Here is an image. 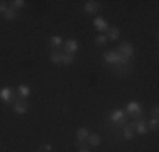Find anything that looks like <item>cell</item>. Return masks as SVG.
<instances>
[{"label":"cell","mask_w":159,"mask_h":152,"mask_svg":"<svg viewBox=\"0 0 159 152\" xmlns=\"http://www.w3.org/2000/svg\"><path fill=\"white\" fill-rule=\"evenodd\" d=\"M49 42H51V46L54 49H59V47H61V44H63V39L59 36H52L51 39H49Z\"/></svg>","instance_id":"obj_15"},{"label":"cell","mask_w":159,"mask_h":152,"mask_svg":"<svg viewBox=\"0 0 159 152\" xmlns=\"http://www.w3.org/2000/svg\"><path fill=\"white\" fill-rule=\"evenodd\" d=\"M49 61H51V63H54V64H59V63H61V52H58V51L51 52Z\"/></svg>","instance_id":"obj_18"},{"label":"cell","mask_w":159,"mask_h":152,"mask_svg":"<svg viewBox=\"0 0 159 152\" xmlns=\"http://www.w3.org/2000/svg\"><path fill=\"white\" fill-rule=\"evenodd\" d=\"M95 42H97L98 46H103L105 42H107V36H103V34H102V36H98V37H97V41H95Z\"/></svg>","instance_id":"obj_22"},{"label":"cell","mask_w":159,"mask_h":152,"mask_svg":"<svg viewBox=\"0 0 159 152\" xmlns=\"http://www.w3.org/2000/svg\"><path fill=\"white\" fill-rule=\"evenodd\" d=\"M88 144L90 145H93V147H97V145H100V142H102V139H100V135H97V134H93V135H88Z\"/></svg>","instance_id":"obj_14"},{"label":"cell","mask_w":159,"mask_h":152,"mask_svg":"<svg viewBox=\"0 0 159 152\" xmlns=\"http://www.w3.org/2000/svg\"><path fill=\"white\" fill-rule=\"evenodd\" d=\"M141 112H142V106L139 101H130V103L127 105V113L130 117H134V115H141Z\"/></svg>","instance_id":"obj_5"},{"label":"cell","mask_w":159,"mask_h":152,"mask_svg":"<svg viewBox=\"0 0 159 152\" xmlns=\"http://www.w3.org/2000/svg\"><path fill=\"white\" fill-rule=\"evenodd\" d=\"M12 90H10V88H2V90H0V100H2V101H10V100H12Z\"/></svg>","instance_id":"obj_10"},{"label":"cell","mask_w":159,"mask_h":152,"mask_svg":"<svg viewBox=\"0 0 159 152\" xmlns=\"http://www.w3.org/2000/svg\"><path fill=\"white\" fill-rule=\"evenodd\" d=\"M120 37V30L117 27H108V34H107V41H117Z\"/></svg>","instance_id":"obj_11"},{"label":"cell","mask_w":159,"mask_h":152,"mask_svg":"<svg viewBox=\"0 0 159 152\" xmlns=\"http://www.w3.org/2000/svg\"><path fill=\"white\" fill-rule=\"evenodd\" d=\"M157 125H159V120H157V117H154V118L151 120L149 123H147V128H151V130H156Z\"/></svg>","instance_id":"obj_21"},{"label":"cell","mask_w":159,"mask_h":152,"mask_svg":"<svg viewBox=\"0 0 159 152\" xmlns=\"http://www.w3.org/2000/svg\"><path fill=\"white\" fill-rule=\"evenodd\" d=\"M88 130L86 128H78V132H76V139H78V142H85L86 139H88Z\"/></svg>","instance_id":"obj_13"},{"label":"cell","mask_w":159,"mask_h":152,"mask_svg":"<svg viewBox=\"0 0 159 152\" xmlns=\"http://www.w3.org/2000/svg\"><path fill=\"white\" fill-rule=\"evenodd\" d=\"M157 113H159V108H157V105H154V108H152V115H154V117H157Z\"/></svg>","instance_id":"obj_24"},{"label":"cell","mask_w":159,"mask_h":152,"mask_svg":"<svg viewBox=\"0 0 159 152\" xmlns=\"http://www.w3.org/2000/svg\"><path fill=\"white\" fill-rule=\"evenodd\" d=\"M64 51H66V54H71L73 56L75 52L78 51V41L76 39H70L64 42Z\"/></svg>","instance_id":"obj_7"},{"label":"cell","mask_w":159,"mask_h":152,"mask_svg":"<svg viewBox=\"0 0 159 152\" xmlns=\"http://www.w3.org/2000/svg\"><path fill=\"white\" fill-rule=\"evenodd\" d=\"M73 59H75V56H71V54H66V52L61 54V63L63 64H71V63H73Z\"/></svg>","instance_id":"obj_20"},{"label":"cell","mask_w":159,"mask_h":152,"mask_svg":"<svg viewBox=\"0 0 159 152\" xmlns=\"http://www.w3.org/2000/svg\"><path fill=\"white\" fill-rule=\"evenodd\" d=\"M24 5H25V2H24V0H12V2H10V9H14V10L22 9Z\"/></svg>","instance_id":"obj_19"},{"label":"cell","mask_w":159,"mask_h":152,"mask_svg":"<svg viewBox=\"0 0 159 152\" xmlns=\"http://www.w3.org/2000/svg\"><path fill=\"white\" fill-rule=\"evenodd\" d=\"M19 95H20L22 98H27L29 95H31V88L25 86V85H20V86H19Z\"/></svg>","instance_id":"obj_17"},{"label":"cell","mask_w":159,"mask_h":152,"mask_svg":"<svg viewBox=\"0 0 159 152\" xmlns=\"http://www.w3.org/2000/svg\"><path fill=\"white\" fill-rule=\"evenodd\" d=\"M83 9H85L86 14H95L98 9H100V5H98V2H93V0H88V2H85V5H83Z\"/></svg>","instance_id":"obj_9"},{"label":"cell","mask_w":159,"mask_h":152,"mask_svg":"<svg viewBox=\"0 0 159 152\" xmlns=\"http://www.w3.org/2000/svg\"><path fill=\"white\" fill-rule=\"evenodd\" d=\"M93 25L97 27V30H100V32H105V30H108V24L105 19L102 17H95V20H93Z\"/></svg>","instance_id":"obj_8"},{"label":"cell","mask_w":159,"mask_h":152,"mask_svg":"<svg viewBox=\"0 0 159 152\" xmlns=\"http://www.w3.org/2000/svg\"><path fill=\"white\" fill-rule=\"evenodd\" d=\"M44 150H46V152H51L52 147H51V145H46V147H44Z\"/></svg>","instance_id":"obj_25"},{"label":"cell","mask_w":159,"mask_h":152,"mask_svg":"<svg viewBox=\"0 0 159 152\" xmlns=\"http://www.w3.org/2000/svg\"><path fill=\"white\" fill-rule=\"evenodd\" d=\"M134 128H132V125H124V139L125 140H130L132 137H134Z\"/></svg>","instance_id":"obj_12"},{"label":"cell","mask_w":159,"mask_h":152,"mask_svg":"<svg viewBox=\"0 0 159 152\" xmlns=\"http://www.w3.org/2000/svg\"><path fill=\"white\" fill-rule=\"evenodd\" d=\"M117 52H119L120 56H124V58L125 59H129L130 58L132 54H134V47H132V44H129V42H122L119 46V49H117Z\"/></svg>","instance_id":"obj_3"},{"label":"cell","mask_w":159,"mask_h":152,"mask_svg":"<svg viewBox=\"0 0 159 152\" xmlns=\"http://www.w3.org/2000/svg\"><path fill=\"white\" fill-rule=\"evenodd\" d=\"M16 17H17L16 10H14V9H10V7L5 10V14H3V19H5V20H16Z\"/></svg>","instance_id":"obj_16"},{"label":"cell","mask_w":159,"mask_h":152,"mask_svg":"<svg viewBox=\"0 0 159 152\" xmlns=\"http://www.w3.org/2000/svg\"><path fill=\"white\" fill-rule=\"evenodd\" d=\"M132 125V128H134V132H137V134H147L149 132V128H147V122L144 120V118H139V120H135L134 123H130Z\"/></svg>","instance_id":"obj_4"},{"label":"cell","mask_w":159,"mask_h":152,"mask_svg":"<svg viewBox=\"0 0 159 152\" xmlns=\"http://www.w3.org/2000/svg\"><path fill=\"white\" fill-rule=\"evenodd\" d=\"M27 110H29V103H27V100H25V98L20 96L16 103H14V112H16L17 115H24Z\"/></svg>","instance_id":"obj_2"},{"label":"cell","mask_w":159,"mask_h":152,"mask_svg":"<svg viewBox=\"0 0 159 152\" xmlns=\"http://www.w3.org/2000/svg\"><path fill=\"white\" fill-rule=\"evenodd\" d=\"M9 9V7H7V2H0V12L2 14H5V10Z\"/></svg>","instance_id":"obj_23"},{"label":"cell","mask_w":159,"mask_h":152,"mask_svg":"<svg viewBox=\"0 0 159 152\" xmlns=\"http://www.w3.org/2000/svg\"><path fill=\"white\" fill-rule=\"evenodd\" d=\"M78 152H90V150H88V149H86V147H83V149H80Z\"/></svg>","instance_id":"obj_26"},{"label":"cell","mask_w":159,"mask_h":152,"mask_svg":"<svg viewBox=\"0 0 159 152\" xmlns=\"http://www.w3.org/2000/svg\"><path fill=\"white\" fill-rule=\"evenodd\" d=\"M103 59H105V63H108V64H117V66H120L122 63H127L129 59H125L124 56H120L117 51H107L103 54Z\"/></svg>","instance_id":"obj_1"},{"label":"cell","mask_w":159,"mask_h":152,"mask_svg":"<svg viewBox=\"0 0 159 152\" xmlns=\"http://www.w3.org/2000/svg\"><path fill=\"white\" fill-rule=\"evenodd\" d=\"M110 120L113 123H125V113L122 112V110H113L112 115H110Z\"/></svg>","instance_id":"obj_6"}]
</instances>
